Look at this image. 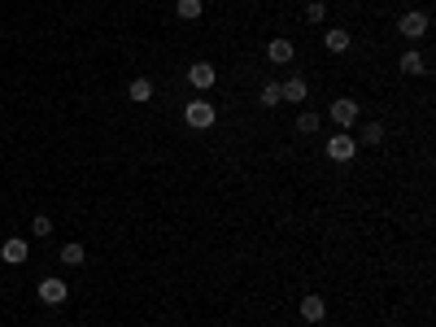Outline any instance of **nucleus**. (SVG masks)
Listing matches in <instances>:
<instances>
[{"label":"nucleus","mask_w":436,"mask_h":327,"mask_svg":"<svg viewBox=\"0 0 436 327\" xmlns=\"http://www.w3.org/2000/svg\"><path fill=\"white\" fill-rule=\"evenodd\" d=\"M184 118H188L192 131H209V127H214V105H209V101H188Z\"/></svg>","instance_id":"f257e3e1"},{"label":"nucleus","mask_w":436,"mask_h":327,"mask_svg":"<svg viewBox=\"0 0 436 327\" xmlns=\"http://www.w3.org/2000/svg\"><path fill=\"white\" fill-rule=\"evenodd\" d=\"M353 153H358V140H353L349 131H336V136L328 140V157L332 161H349Z\"/></svg>","instance_id":"f03ea898"},{"label":"nucleus","mask_w":436,"mask_h":327,"mask_svg":"<svg viewBox=\"0 0 436 327\" xmlns=\"http://www.w3.org/2000/svg\"><path fill=\"white\" fill-rule=\"evenodd\" d=\"M332 122L341 131H349L353 122H358V101H353V96H341V101L332 105Z\"/></svg>","instance_id":"7ed1b4c3"},{"label":"nucleus","mask_w":436,"mask_h":327,"mask_svg":"<svg viewBox=\"0 0 436 327\" xmlns=\"http://www.w3.org/2000/svg\"><path fill=\"white\" fill-rule=\"evenodd\" d=\"M214 79H218V70L209 61H192L188 65V83L197 88V92H205V88H214Z\"/></svg>","instance_id":"20e7f679"},{"label":"nucleus","mask_w":436,"mask_h":327,"mask_svg":"<svg viewBox=\"0 0 436 327\" xmlns=\"http://www.w3.org/2000/svg\"><path fill=\"white\" fill-rule=\"evenodd\" d=\"M397 31H401L406 40H419V35H428V13H401Z\"/></svg>","instance_id":"39448f33"},{"label":"nucleus","mask_w":436,"mask_h":327,"mask_svg":"<svg viewBox=\"0 0 436 327\" xmlns=\"http://www.w3.org/2000/svg\"><path fill=\"white\" fill-rule=\"evenodd\" d=\"M26 253H31V249H26V240H22V236H9L5 244H0V257H5L9 266H22Z\"/></svg>","instance_id":"423d86ee"},{"label":"nucleus","mask_w":436,"mask_h":327,"mask_svg":"<svg viewBox=\"0 0 436 327\" xmlns=\"http://www.w3.org/2000/svg\"><path fill=\"white\" fill-rule=\"evenodd\" d=\"M66 297H70L66 280H44V284H40V301H44V305H61Z\"/></svg>","instance_id":"0eeeda50"},{"label":"nucleus","mask_w":436,"mask_h":327,"mask_svg":"<svg viewBox=\"0 0 436 327\" xmlns=\"http://www.w3.org/2000/svg\"><path fill=\"white\" fill-rule=\"evenodd\" d=\"M397 70H401V74H428V57L414 53V48H406V53L397 57Z\"/></svg>","instance_id":"6e6552de"},{"label":"nucleus","mask_w":436,"mask_h":327,"mask_svg":"<svg viewBox=\"0 0 436 327\" xmlns=\"http://www.w3.org/2000/svg\"><path fill=\"white\" fill-rule=\"evenodd\" d=\"M323 314H328V301L314 297V292H305V297H301V319H305V323H318Z\"/></svg>","instance_id":"1a4fd4ad"},{"label":"nucleus","mask_w":436,"mask_h":327,"mask_svg":"<svg viewBox=\"0 0 436 327\" xmlns=\"http://www.w3.org/2000/svg\"><path fill=\"white\" fill-rule=\"evenodd\" d=\"M127 96H131L136 105H144V101H153V79H131V88H127Z\"/></svg>","instance_id":"9d476101"},{"label":"nucleus","mask_w":436,"mask_h":327,"mask_svg":"<svg viewBox=\"0 0 436 327\" xmlns=\"http://www.w3.org/2000/svg\"><path fill=\"white\" fill-rule=\"evenodd\" d=\"M280 92H284V101H293V105H305V79H288V83H280Z\"/></svg>","instance_id":"9b49d317"},{"label":"nucleus","mask_w":436,"mask_h":327,"mask_svg":"<svg viewBox=\"0 0 436 327\" xmlns=\"http://www.w3.org/2000/svg\"><path fill=\"white\" fill-rule=\"evenodd\" d=\"M323 44H328V53H345V48H349V31L345 26H332L328 35H323Z\"/></svg>","instance_id":"f8f14e48"},{"label":"nucleus","mask_w":436,"mask_h":327,"mask_svg":"<svg viewBox=\"0 0 436 327\" xmlns=\"http://www.w3.org/2000/svg\"><path fill=\"white\" fill-rule=\"evenodd\" d=\"M266 57H271V61H280V65H284V61H293V44H288V40H271V44H266Z\"/></svg>","instance_id":"ddd939ff"},{"label":"nucleus","mask_w":436,"mask_h":327,"mask_svg":"<svg viewBox=\"0 0 436 327\" xmlns=\"http://www.w3.org/2000/svg\"><path fill=\"white\" fill-rule=\"evenodd\" d=\"M61 262H66V266H79V262H83V244H79V240L61 244Z\"/></svg>","instance_id":"4468645a"},{"label":"nucleus","mask_w":436,"mask_h":327,"mask_svg":"<svg viewBox=\"0 0 436 327\" xmlns=\"http://www.w3.org/2000/svg\"><path fill=\"white\" fill-rule=\"evenodd\" d=\"M257 101H262L266 109H275V105H284V92H280V83H266V88H262V96H257Z\"/></svg>","instance_id":"2eb2a0df"},{"label":"nucleus","mask_w":436,"mask_h":327,"mask_svg":"<svg viewBox=\"0 0 436 327\" xmlns=\"http://www.w3.org/2000/svg\"><path fill=\"white\" fill-rule=\"evenodd\" d=\"M175 13H179L184 22H192V18H201V0H179L175 5Z\"/></svg>","instance_id":"dca6fc26"},{"label":"nucleus","mask_w":436,"mask_h":327,"mask_svg":"<svg viewBox=\"0 0 436 327\" xmlns=\"http://www.w3.org/2000/svg\"><path fill=\"white\" fill-rule=\"evenodd\" d=\"M297 131H301V136H310V131H318V113L301 109V118H297Z\"/></svg>","instance_id":"f3484780"},{"label":"nucleus","mask_w":436,"mask_h":327,"mask_svg":"<svg viewBox=\"0 0 436 327\" xmlns=\"http://www.w3.org/2000/svg\"><path fill=\"white\" fill-rule=\"evenodd\" d=\"M384 140V127L380 122H371V127H362V144H371V149H376V144Z\"/></svg>","instance_id":"a211bd4d"},{"label":"nucleus","mask_w":436,"mask_h":327,"mask_svg":"<svg viewBox=\"0 0 436 327\" xmlns=\"http://www.w3.org/2000/svg\"><path fill=\"white\" fill-rule=\"evenodd\" d=\"M328 18V9H323V0H310V5H305V22H323Z\"/></svg>","instance_id":"6ab92c4d"},{"label":"nucleus","mask_w":436,"mask_h":327,"mask_svg":"<svg viewBox=\"0 0 436 327\" xmlns=\"http://www.w3.org/2000/svg\"><path fill=\"white\" fill-rule=\"evenodd\" d=\"M31 232H35V236H53V218H35V223H31Z\"/></svg>","instance_id":"aec40b11"}]
</instances>
